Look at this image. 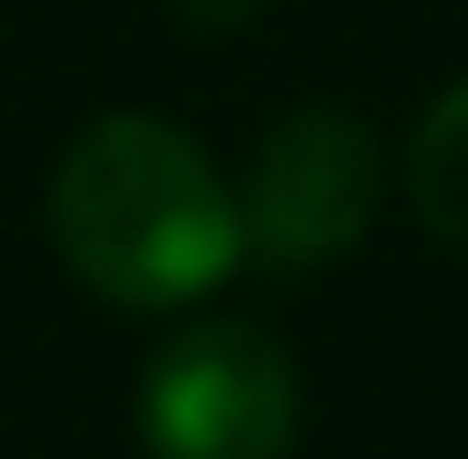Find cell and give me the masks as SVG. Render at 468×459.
Masks as SVG:
<instances>
[{
	"instance_id": "4",
	"label": "cell",
	"mask_w": 468,
	"mask_h": 459,
	"mask_svg": "<svg viewBox=\"0 0 468 459\" xmlns=\"http://www.w3.org/2000/svg\"><path fill=\"white\" fill-rule=\"evenodd\" d=\"M403 197L436 246L468 255V74L420 115V131L403 148Z\"/></svg>"
},
{
	"instance_id": "2",
	"label": "cell",
	"mask_w": 468,
	"mask_h": 459,
	"mask_svg": "<svg viewBox=\"0 0 468 459\" xmlns=\"http://www.w3.org/2000/svg\"><path fill=\"white\" fill-rule=\"evenodd\" d=\"M304 427V378L255 320H189L140 378L148 459H288Z\"/></svg>"
},
{
	"instance_id": "5",
	"label": "cell",
	"mask_w": 468,
	"mask_h": 459,
	"mask_svg": "<svg viewBox=\"0 0 468 459\" xmlns=\"http://www.w3.org/2000/svg\"><path fill=\"white\" fill-rule=\"evenodd\" d=\"M263 0H181V16L189 25H206V33H222V25H247Z\"/></svg>"
},
{
	"instance_id": "3",
	"label": "cell",
	"mask_w": 468,
	"mask_h": 459,
	"mask_svg": "<svg viewBox=\"0 0 468 459\" xmlns=\"http://www.w3.org/2000/svg\"><path fill=\"white\" fill-rule=\"evenodd\" d=\"M378 197H387L378 131L354 107H296L263 131V148L239 181L247 255L280 279L329 271L337 255H354L370 238Z\"/></svg>"
},
{
	"instance_id": "1",
	"label": "cell",
	"mask_w": 468,
	"mask_h": 459,
	"mask_svg": "<svg viewBox=\"0 0 468 459\" xmlns=\"http://www.w3.org/2000/svg\"><path fill=\"white\" fill-rule=\"evenodd\" d=\"M49 238L66 271L123 312L197 304L247 255L239 189L165 115H99L66 140L49 172Z\"/></svg>"
}]
</instances>
